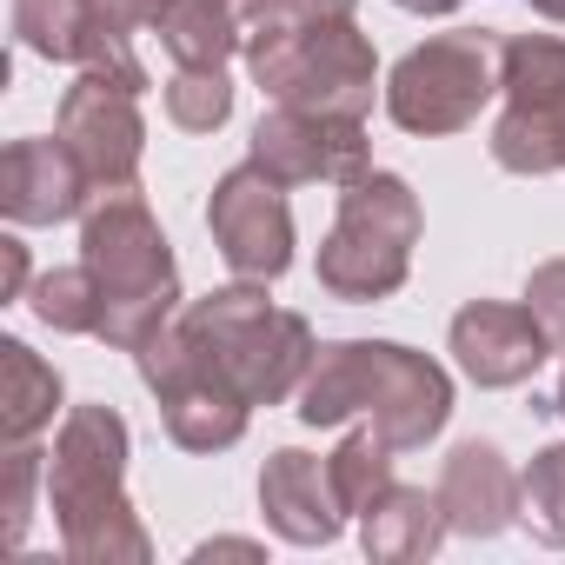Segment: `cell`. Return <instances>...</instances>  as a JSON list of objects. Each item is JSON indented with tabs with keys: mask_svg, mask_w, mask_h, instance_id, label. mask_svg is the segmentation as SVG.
<instances>
[{
	"mask_svg": "<svg viewBox=\"0 0 565 565\" xmlns=\"http://www.w3.org/2000/svg\"><path fill=\"white\" fill-rule=\"evenodd\" d=\"M300 426H347L373 419L399 452H419L452 419V373L399 340H333L320 347L307 386L294 393Z\"/></svg>",
	"mask_w": 565,
	"mask_h": 565,
	"instance_id": "cell-1",
	"label": "cell"
},
{
	"mask_svg": "<svg viewBox=\"0 0 565 565\" xmlns=\"http://www.w3.org/2000/svg\"><path fill=\"white\" fill-rule=\"evenodd\" d=\"M167 327H173L180 353L200 373L226 380L246 406H287L307 386L313 360H320L313 327L300 313H287V307H273L266 300V279L213 287L206 300H186Z\"/></svg>",
	"mask_w": 565,
	"mask_h": 565,
	"instance_id": "cell-2",
	"label": "cell"
},
{
	"mask_svg": "<svg viewBox=\"0 0 565 565\" xmlns=\"http://www.w3.org/2000/svg\"><path fill=\"white\" fill-rule=\"evenodd\" d=\"M81 259L100 279V333L120 353H140L186 300H180V266L173 246L153 220V206L120 186V193H94L81 213Z\"/></svg>",
	"mask_w": 565,
	"mask_h": 565,
	"instance_id": "cell-3",
	"label": "cell"
},
{
	"mask_svg": "<svg viewBox=\"0 0 565 565\" xmlns=\"http://www.w3.org/2000/svg\"><path fill=\"white\" fill-rule=\"evenodd\" d=\"M246 74L273 107H320V114H373L380 54L360 21H287L273 14L246 41Z\"/></svg>",
	"mask_w": 565,
	"mask_h": 565,
	"instance_id": "cell-4",
	"label": "cell"
},
{
	"mask_svg": "<svg viewBox=\"0 0 565 565\" xmlns=\"http://www.w3.org/2000/svg\"><path fill=\"white\" fill-rule=\"evenodd\" d=\"M426 233V213H419V193L399 180V173H380L366 167L360 180H347L340 193V213H333V233L320 239V287L347 307H373V300H393L406 279H413V246Z\"/></svg>",
	"mask_w": 565,
	"mask_h": 565,
	"instance_id": "cell-5",
	"label": "cell"
},
{
	"mask_svg": "<svg viewBox=\"0 0 565 565\" xmlns=\"http://www.w3.org/2000/svg\"><path fill=\"white\" fill-rule=\"evenodd\" d=\"M386 114L413 140H446L479 120V107L499 94V41L492 34H433L386 74Z\"/></svg>",
	"mask_w": 565,
	"mask_h": 565,
	"instance_id": "cell-6",
	"label": "cell"
},
{
	"mask_svg": "<svg viewBox=\"0 0 565 565\" xmlns=\"http://www.w3.org/2000/svg\"><path fill=\"white\" fill-rule=\"evenodd\" d=\"M499 94L505 114L492 120V160L505 173H565V41L558 34H512L499 41Z\"/></svg>",
	"mask_w": 565,
	"mask_h": 565,
	"instance_id": "cell-7",
	"label": "cell"
},
{
	"mask_svg": "<svg viewBox=\"0 0 565 565\" xmlns=\"http://www.w3.org/2000/svg\"><path fill=\"white\" fill-rule=\"evenodd\" d=\"M246 160L266 167L279 186H347L373 167V140L360 114H320V107H273L259 114Z\"/></svg>",
	"mask_w": 565,
	"mask_h": 565,
	"instance_id": "cell-8",
	"label": "cell"
},
{
	"mask_svg": "<svg viewBox=\"0 0 565 565\" xmlns=\"http://www.w3.org/2000/svg\"><path fill=\"white\" fill-rule=\"evenodd\" d=\"M134 366H140V380H147V393L160 399V426H167V439H173L180 452H226V446L246 439L253 406H246L226 380L200 373V366L180 353L173 327H160V333L134 353Z\"/></svg>",
	"mask_w": 565,
	"mask_h": 565,
	"instance_id": "cell-9",
	"label": "cell"
},
{
	"mask_svg": "<svg viewBox=\"0 0 565 565\" xmlns=\"http://www.w3.org/2000/svg\"><path fill=\"white\" fill-rule=\"evenodd\" d=\"M127 459H134V433L114 406H74L54 433L47 452V505L54 525H81L107 505H127Z\"/></svg>",
	"mask_w": 565,
	"mask_h": 565,
	"instance_id": "cell-10",
	"label": "cell"
},
{
	"mask_svg": "<svg viewBox=\"0 0 565 565\" xmlns=\"http://www.w3.org/2000/svg\"><path fill=\"white\" fill-rule=\"evenodd\" d=\"M206 233L220 246V259L233 266V279H273L294 266V206H287V186H279L266 167L239 160L233 173L213 180V200H206Z\"/></svg>",
	"mask_w": 565,
	"mask_h": 565,
	"instance_id": "cell-11",
	"label": "cell"
},
{
	"mask_svg": "<svg viewBox=\"0 0 565 565\" xmlns=\"http://www.w3.org/2000/svg\"><path fill=\"white\" fill-rule=\"evenodd\" d=\"M54 134L74 147V160L87 167L94 193H120L140 180V153H147V114H140V94L107 81V74H87L61 94V114H54Z\"/></svg>",
	"mask_w": 565,
	"mask_h": 565,
	"instance_id": "cell-12",
	"label": "cell"
},
{
	"mask_svg": "<svg viewBox=\"0 0 565 565\" xmlns=\"http://www.w3.org/2000/svg\"><path fill=\"white\" fill-rule=\"evenodd\" d=\"M446 347H452L459 373L486 393L525 386L552 353V340H545V327L532 320L525 300H466L446 327Z\"/></svg>",
	"mask_w": 565,
	"mask_h": 565,
	"instance_id": "cell-13",
	"label": "cell"
},
{
	"mask_svg": "<svg viewBox=\"0 0 565 565\" xmlns=\"http://www.w3.org/2000/svg\"><path fill=\"white\" fill-rule=\"evenodd\" d=\"M14 41L41 61H61V67H87V74H107L134 94H147V61L127 47V34H107L94 0H14Z\"/></svg>",
	"mask_w": 565,
	"mask_h": 565,
	"instance_id": "cell-14",
	"label": "cell"
},
{
	"mask_svg": "<svg viewBox=\"0 0 565 565\" xmlns=\"http://www.w3.org/2000/svg\"><path fill=\"white\" fill-rule=\"evenodd\" d=\"M87 200H94V180L61 134L54 140H14L0 153V213L14 226H61L74 213H87Z\"/></svg>",
	"mask_w": 565,
	"mask_h": 565,
	"instance_id": "cell-15",
	"label": "cell"
},
{
	"mask_svg": "<svg viewBox=\"0 0 565 565\" xmlns=\"http://www.w3.org/2000/svg\"><path fill=\"white\" fill-rule=\"evenodd\" d=\"M259 512L287 545H333L347 532V505L333 492L327 459H313L300 446H279L259 466Z\"/></svg>",
	"mask_w": 565,
	"mask_h": 565,
	"instance_id": "cell-16",
	"label": "cell"
},
{
	"mask_svg": "<svg viewBox=\"0 0 565 565\" xmlns=\"http://www.w3.org/2000/svg\"><path fill=\"white\" fill-rule=\"evenodd\" d=\"M433 492L459 539H499L505 525H519V472L492 439H459L446 452Z\"/></svg>",
	"mask_w": 565,
	"mask_h": 565,
	"instance_id": "cell-17",
	"label": "cell"
},
{
	"mask_svg": "<svg viewBox=\"0 0 565 565\" xmlns=\"http://www.w3.org/2000/svg\"><path fill=\"white\" fill-rule=\"evenodd\" d=\"M446 505H439V492H426V486H386L366 512H360V552L373 558V565H413V558H433L439 545H446Z\"/></svg>",
	"mask_w": 565,
	"mask_h": 565,
	"instance_id": "cell-18",
	"label": "cell"
},
{
	"mask_svg": "<svg viewBox=\"0 0 565 565\" xmlns=\"http://www.w3.org/2000/svg\"><path fill=\"white\" fill-rule=\"evenodd\" d=\"M54 413H61V373L28 340H0V439L8 446L41 439Z\"/></svg>",
	"mask_w": 565,
	"mask_h": 565,
	"instance_id": "cell-19",
	"label": "cell"
},
{
	"mask_svg": "<svg viewBox=\"0 0 565 565\" xmlns=\"http://www.w3.org/2000/svg\"><path fill=\"white\" fill-rule=\"evenodd\" d=\"M153 34H160L173 67H226L233 54H246V34L226 14V0H180Z\"/></svg>",
	"mask_w": 565,
	"mask_h": 565,
	"instance_id": "cell-20",
	"label": "cell"
},
{
	"mask_svg": "<svg viewBox=\"0 0 565 565\" xmlns=\"http://www.w3.org/2000/svg\"><path fill=\"white\" fill-rule=\"evenodd\" d=\"M393 439L373 426V419H360L333 452H327V472H333V492H340V505H347V519H360L386 486H393Z\"/></svg>",
	"mask_w": 565,
	"mask_h": 565,
	"instance_id": "cell-21",
	"label": "cell"
},
{
	"mask_svg": "<svg viewBox=\"0 0 565 565\" xmlns=\"http://www.w3.org/2000/svg\"><path fill=\"white\" fill-rule=\"evenodd\" d=\"M28 307H34V320L41 327H54V333H100V279H94V266L87 259H74V266H54V273H41L34 287H28Z\"/></svg>",
	"mask_w": 565,
	"mask_h": 565,
	"instance_id": "cell-22",
	"label": "cell"
},
{
	"mask_svg": "<svg viewBox=\"0 0 565 565\" xmlns=\"http://www.w3.org/2000/svg\"><path fill=\"white\" fill-rule=\"evenodd\" d=\"M519 525L539 545H565V446H539L519 472Z\"/></svg>",
	"mask_w": 565,
	"mask_h": 565,
	"instance_id": "cell-23",
	"label": "cell"
},
{
	"mask_svg": "<svg viewBox=\"0 0 565 565\" xmlns=\"http://www.w3.org/2000/svg\"><path fill=\"white\" fill-rule=\"evenodd\" d=\"M167 120L180 134H213L233 120V81L226 67H173L167 81Z\"/></svg>",
	"mask_w": 565,
	"mask_h": 565,
	"instance_id": "cell-24",
	"label": "cell"
},
{
	"mask_svg": "<svg viewBox=\"0 0 565 565\" xmlns=\"http://www.w3.org/2000/svg\"><path fill=\"white\" fill-rule=\"evenodd\" d=\"M47 486V452L34 439L8 446V459H0V545L21 552L28 545V525H34V492Z\"/></svg>",
	"mask_w": 565,
	"mask_h": 565,
	"instance_id": "cell-25",
	"label": "cell"
},
{
	"mask_svg": "<svg viewBox=\"0 0 565 565\" xmlns=\"http://www.w3.org/2000/svg\"><path fill=\"white\" fill-rule=\"evenodd\" d=\"M525 307H532V320L545 327L552 353H565V259H539V266L525 273Z\"/></svg>",
	"mask_w": 565,
	"mask_h": 565,
	"instance_id": "cell-26",
	"label": "cell"
},
{
	"mask_svg": "<svg viewBox=\"0 0 565 565\" xmlns=\"http://www.w3.org/2000/svg\"><path fill=\"white\" fill-rule=\"evenodd\" d=\"M180 0H94V14L107 34H140V28H160Z\"/></svg>",
	"mask_w": 565,
	"mask_h": 565,
	"instance_id": "cell-27",
	"label": "cell"
},
{
	"mask_svg": "<svg viewBox=\"0 0 565 565\" xmlns=\"http://www.w3.org/2000/svg\"><path fill=\"white\" fill-rule=\"evenodd\" d=\"M0 273H8V279H0V300H28V287H34V266H28V246L8 233V239H0Z\"/></svg>",
	"mask_w": 565,
	"mask_h": 565,
	"instance_id": "cell-28",
	"label": "cell"
},
{
	"mask_svg": "<svg viewBox=\"0 0 565 565\" xmlns=\"http://www.w3.org/2000/svg\"><path fill=\"white\" fill-rule=\"evenodd\" d=\"M360 0H279V14L287 21H353Z\"/></svg>",
	"mask_w": 565,
	"mask_h": 565,
	"instance_id": "cell-29",
	"label": "cell"
},
{
	"mask_svg": "<svg viewBox=\"0 0 565 565\" xmlns=\"http://www.w3.org/2000/svg\"><path fill=\"white\" fill-rule=\"evenodd\" d=\"M226 14H233V21H239V34L253 41V34H259L273 14H279V0H226Z\"/></svg>",
	"mask_w": 565,
	"mask_h": 565,
	"instance_id": "cell-30",
	"label": "cell"
},
{
	"mask_svg": "<svg viewBox=\"0 0 565 565\" xmlns=\"http://www.w3.org/2000/svg\"><path fill=\"white\" fill-rule=\"evenodd\" d=\"M193 558H259V545L253 539H206V545H193Z\"/></svg>",
	"mask_w": 565,
	"mask_h": 565,
	"instance_id": "cell-31",
	"label": "cell"
},
{
	"mask_svg": "<svg viewBox=\"0 0 565 565\" xmlns=\"http://www.w3.org/2000/svg\"><path fill=\"white\" fill-rule=\"evenodd\" d=\"M393 8H406V14H452V8H466V0H393Z\"/></svg>",
	"mask_w": 565,
	"mask_h": 565,
	"instance_id": "cell-32",
	"label": "cell"
},
{
	"mask_svg": "<svg viewBox=\"0 0 565 565\" xmlns=\"http://www.w3.org/2000/svg\"><path fill=\"white\" fill-rule=\"evenodd\" d=\"M532 14H545V21H565V0H525Z\"/></svg>",
	"mask_w": 565,
	"mask_h": 565,
	"instance_id": "cell-33",
	"label": "cell"
},
{
	"mask_svg": "<svg viewBox=\"0 0 565 565\" xmlns=\"http://www.w3.org/2000/svg\"><path fill=\"white\" fill-rule=\"evenodd\" d=\"M552 413L565 419V373H558V393H552Z\"/></svg>",
	"mask_w": 565,
	"mask_h": 565,
	"instance_id": "cell-34",
	"label": "cell"
}]
</instances>
